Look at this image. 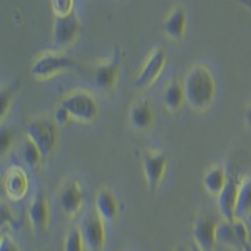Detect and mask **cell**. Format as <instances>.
I'll return each mask as SVG.
<instances>
[{"mask_svg": "<svg viewBox=\"0 0 251 251\" xmlns=\"http://www.w3.org/2000/svg\"><path fill=\"white\" fill-rule=\"evenodd\" d=\"M183 86L186 102L189 107L200 112L211 107L214 97H216V82H214V77L208 67L201 66V64L193 66L186 74Z\"/></svg>", "mask_w": 251, "mask_h": 251, "instance_id": "1", "label": "cell"}, {"mask_svg": "<svg viewBox=\"0 0 251 251\" xmlns=\"http://www.w3.org/2000/svg\"><path fill=\"white\" fill-rule=\"evenodd\" d=\"M60 106L71 112L72 119L79 123H92L99 116V104L97 99L87 91H72L62 97Z\"/></svg>", "mask_w": 251, "mask_h": 251, "instance_id": "2", "label": "cell"}, {"mask_svg": "<svg viewBox=\"0 0 251 251\" xmlns=\"http://www.w3.org/2000/svg\"><path fill=\"white\" fill-rule=\"evenodd\" d=\"M25 137L42 151L44 157H47L57 146V124L46 117H35L25 126Z\"/></svg>", "mask_w": 251, "mask_h": 251, "instance_id": "3", "label": "cell"}, {"mask_svg": "<svg viewBox=\"0 0 251 251\" xmlns=\"http://www.w3.org/2000/svg\"><path fill=\"white\" fill-rule=\"evenodd\" d=\"M77 62L62 52H44L30 66V74L35 79H50L67 69H77Z\"/></svg>", "mask_w": 251, "mask_h": 251, "instance_id": "4", "label": "cell"}, {"mask_svg": "<svg viewBox=\"0 0 251 251\" xmlns=\"http://www.w3.org/2000/svg\"><path fill=\"white\" fill-rule=\"evenodd\" d=\"M139 154L146 184L149 191H156L163 183L166 169H168V156L161 151H152V149H143Z\"/></svg>", "mask_w": 251, "mask_h": 251, "instance_id": "5", "label": "cell"}, {"mask_svg": "<svg viewBox=\"0 0 251 251\" xmlns=\"http://www.w3.org/2000/svg\"><path fill=\"white\" fill-rule=\"evenodd\" d=\"M80 34V22L75 14L67 15V17L54 19V27H52V49L55 52H60L64 49L71 47L77 40Z\"/></svg>", "mask_w": 251, "mask_h": 251, "instance_id": "6", "label": "cell"}, {"mask_svg": "<svg viewBox=\"0 0 251 251\" xmlns=\"http://www.w3.org/2000/svg\"><path fill=\"white\" fill-rule=\"evenodd\" d=\"M79 229L82 233L87 251H104L107 236H106V226H104V221L99 214L96 211L87 213L82 218V221H80Z\"/></svg>", "mask_w": 251, "mask_h": 251, "instance_id": "7", "label": "cell"}, {"mask_svg": "<svg viewBox=\"0 0 251 251\" xmlns=\"http://www.w3.org/2000/svg\"><path fill=\"white\" fill-rule=\"evenodd\" d=\"M166 66V52L163 49H154L151 54L146 57L143 67L139 69L136 79H134V87L136 89H146L156 82L159 79L161 72L164 71Z\"/></svg>", "mask_w": 251, "mask_h": 251, "instance_id": "8", "label": "cell"}, {"mask_svg": "<svg viewBox=\"0 0 251 251\" xmlns=\"http://www.w3.org/2000/svg\"><path fill=\"white\" fill-rule=\"evenodd\" d=\"M240 183L241 179L238 177L236 173H231L228 177L225 189L218 196V209L223 218V221L233 223L236 220V203H238V193H240Z\"/></svg>", "mask_w": 251, "mask_h": 251, "instance_id": "9", "label": "cell"}, {"mask_svg": "<svg viewBox=\"0 0 251 251\" xmlns=\"http://www.w3.org/2000/svg\"><path fill=\"white\" fill-rule=\"evenodd\" d=\"M218 226H220V223L209 216H201L193 223L191 236L201 251H214V246L218 243Z\"/></svg>", "mask_w": 251, "mask_h": 251, "instance_id": "10", "label": "cell"}, {"mask_svg": "<svg viewBox=\"0 0 251 251\" xmlns=\"http://www.w3.org/2000/svg\"><path fill=\"white\" fill-rule=\"evenodd\" d=\"M57 203L60 206L64 213L67 216H75L84 204V193H82V186L77 179H67L62 184L57 196Z\"/></svg>", "mask_w": 251, "mask_h": 251, "instance_id": "11", "label": "cell"}, {"mask_svg": "<svg viewBox=\"0 0 251 251\" xmlns=\"http://www.w3.org/2000/svg\"><path fill=\"white\" fill-rule=\"evenodd\" d=\"M3 193L10 201H20L29 193V176L19 166H12L3 174Z\"/></svg>", "mask_w": 251, "mask_h": 251, "instance_id": "12", "label": "cell"}, {"mask_svg": "<svg viewBox=\"0 0 251 251\" xmlns=\"http://www.w3.org/2000/svg\"><path fill=\"white\" fill-rule=\"evenodd\" d=\"M119 66H121V54L119 49H116V54L112 55L107 62H102L94 69V84L100 91L109 92L112 91L117 82L119 75Z\"/></svg>", "mask_w": 251, "mask_h": 251, "instance_id": "13", "label": "cell"}, {"mask_svg": "<svg viewBox=\"0 0 251 251\" xmlns=\"http://www.w3.org/2000/svg\"><path fill=\"white\" fill-rule=\"evenodd\" d=\"M29 221L35 233H44L49 228V220H50V206L46 194L37 193V196L32 200L29 206Z\"/></svg>", "mask_w": 251, "mask_h": 251, "instance_id": "14", "label": "cell"}, {"mask_svg": "<svg viewBox=\"0 0 251 251\" xmlns=\"http://www.w3.org/2000/svg\"><path fill=\"white\" fill-rule=\"evenodd\" d=\"M94 208L96 213L102 218L104 223L114 221L119 214V203H117V198L114 191H111L109 188H100L96 193L94 198Z\"/></svg>", "mask_w": 251, "mask_h": 251, "instance_id": "15", "label": "cell"}, {"mask_svg": "<svg viewBox=\"0 0 251 251\" xmlns=\"http://www.w3.org/2000/svg\"><path fill=\"white\" fill-rule=\"evenodd\" d=\"M186 24H188V15L183 7H174V9L166 15L163 22V32L166 37L173 40H181L184 37Z\"/></svg>", "mask_w": 251, "mask_h": 251, "instance_id": "16", "label": "cell"}, {"mask_svg": "<svg viewBox=\"0 0 251 251\" xmlns=\"http://www.w3.org/2000/svg\"><path fill=\"white\" fill-rule=\"evenodd\" d=\"M229 174L226 173V168L223 164L213 166L211 169L204 173L203 176V188L206 189V193H209L211 196H220L221 191L225 189L226 183H228Z\"/></svg>", "mask_w": 251, "mask_h": 251, "instance_id": "17", "label": "cell"}, {"mask_svg": "<svg viewBox=\"0 0 251 251\" xmlns=\"http://www.w3.org/2000/svg\"><path fill=\"white\" fill-rule=\"evenodd\" d=\"M129 123H131L132 129L136 131H146L154 123V114L152 109L146 100H139V102L132 104L131 111H129Z\"/></svg>", "mask_w": 251, "mask_h": 251, "instance_id": "18", "label": "cell"}, {"mask_svg": "<svg viewBox=\"0 0 251 251\" xmlns=\"http://www.w3.org/2000/svg\"><path fill=\"white\" fill-rule=\"evenodd\" d=\"M163 100L164 106L168 111H179L183 107V104L186 102V94H184V86L177 80H173V82L168 84V87L164 89L163 92Z\"/></svg>", "mask_w": 251, "mask_h": 251, "instance_id": "19", "label": "cell"}, {"mask_svg": "<svg viewBox=\"0 0 251 251\" xmlns=\"http://www.w3.org/2000/svg\"><path fill=\"white\" fill-rule=\"evenodd\" d=\"M251 218V177H245L240 183L236 203V220L248 221Z\"/></svg>", "mask_w": 251, "mask_h": 251, "instance_id": "20", "label": "cell"}, {"mask_svg": "<svg viewBox=\"0 0 251 251\" xmlns=\"http://www.w3.org/2000/svg\"><path fill=\"white\" fill-rule=\"evenodd\" d=\"M216 240L221 245H226L229 248L236 250V251H243L241 243L238 240L236 231H234V225L229 221H221L220 226H218V233H216Z\"/></svg>", "mask_w": 251, "mask_h": 251, "instance_id": "21", "label": "cell"}, {"mask_svg": "<svg viewBox=\"0 0 251 251\" xmlns=\"http://www.w3.org/2000/svg\"><path fill=\"white\" fill-rule=\"evenodd\" d=\"M22 152H24V161H25V164L29 166L32 169H40V166L44 163V154L42 151L35 146L32 141L25 139V143H24V148H22Z\"/></svg>", "mask_w": 251, "mask_h": 251, "instance_id": "22", "label": "cell"}, {"mask_svg": "<svg viewBox=\"0 0 251 251\" xmlns=\"http://www.w3.org/2000/svg\"><path fill=\"white\" fill-rule=\"evenodd\" d=\"M64 251H86V243H84L79 226L69 229L66 240H64Z\"/></svg>", "mask_w": 251, "mask_h": 251, "instance_id": "23", "label": "cell"}, {"mask_svg": "<svg viewBox=\"0 0 251 251\" xmlns=\"http://www.w3.org/2000/svg\"><path fill=\"white\" fill-rule=\"evenodd\" d=\"M52 12H54V17H67V15L75 14L74 12V2L72 0H52L50 2Z\"/></svg>", "mask_w": 251, "mask_h": 251, "instance_id": "24", "label": "cell"}, {"mask_svg": "<svg viewBox=\"0 0 251 251\" xmlns=\"http://www.w3.org/2000/svg\"><path fill=\"white\" fill-rule=\"evenodd\" d=\"M12 99H14V87H3L2 92H0V117H2V121L9 114Z\"/></svg>", "mask_w": 251, "mask_h": 251, "instance_id": "25", "label": "cell"}, {"mask_svg": "<svg viewBox=\"0 0 251 251\" xmlns=\"http://www.w3.org/2000/svg\"><path fill=\"white\" fill-rule=\"evenodd\" d=\"M12 143H14V131L12 129H2V132H0V152L2 154L9 152Z\"/></svg>", "mask_w": 251, "mask_h": 251, "instance_id": "26", "label": "cell"}, {"mask_svg": "<svg viewBox=\"0 0 251 251\" xmlns=\"http://www.w3.org/2000/svg\"><path fill=\"white\" fill-rule=\"evenodd\" d=\"M71 121H72L71 112H69L64 106H60V104H59L57 109L54 111V123L57 124V126H60V127H62V126L69 124Z\"/></svg>", "mask_w": 251, "mask_h": 251, "instance_id": "27", "label": "cell"}, {"mask_svg": "<svg viewBox=\"0 0 251 251\" xmlns=\"http://www.w3.org/2000/svg\"><path fill=\"white\" fill-rule=\"evenodd\" d=\"M0 251H20V248L9 234H2V238H0Z\"/></svg>", "mask_w": 251, "mask_h": 251, "instance_id": "28", "label": "cell"}, {"mask_svg": "<svg viewBox=\"0 0 251 251\" xmlns=\"http://www.w3.org/2000/svg\"><path fill=\"white\" fill-rule=\"evenodd\" d=\"M12 223V214H10V209L7 206L2 204V228H5V225L9 226Z\"/></svg>", "mask_w": 251, "mask_h": 251, "instance_id": "29", "label": "cell"}, {"mask_svg": "<svg viewBox=\"0 0 251 251\" xmlns=\"http://www.w3.org/2000/svg\"><path fill=\"white\" fill-rule=\"evenodd\" d=\"M245 123H246V126H248V127L251 129V102H250V106H248V109H246Z\"/></svg>", "mask_w": 251, "mask_h": 251, "instance_id": "30", "label": "cell"}, {"mask_svg": "<svg viewBox=\"0 0 251 251\" xmlns=\"http://www.w3.org/2000/svg\"><path fill=\"white\" fill-rule=\"evenodd\" d=\"M189 251H201L200 248H198V245L194 241H191V245H189Z\"/></svg>", "mask_w": 251, "mask_h": 251, "instance_id": "31", "label": "cell"}, {"mask_svg": "<svg viewBox=\"0 0 251 251\" xmlns=\"http://www.w3.org/2000/svg\"><path fill=\"white\" fill-rule=\"evenodd\" d=\"M243 5H245L246 7V9H248V10H251V0H243Z\"/></svg>", "mask_w": 251, "mask_h": 251, "instance_id": "32", "label": "cell"}, {"mask_svg": "<svg viewBox=\"0 0 251 251\" xmlns=\"http://www.w3.org/2000/svg\"><path fill=\"white\" fill-rule=\"evenodd\" d=\"M171 251H189V248H184V246H176V248H173Z\"/></svg>", "mask_w": 251, "mask_h": 251, "instance_id": "33", "label": "cell"}, {"mask_svg": "<svg viewBox=\"0 0 251 251\" xmlns=\"http://www.w3.org/2000/svg\"><path fill=\"white\" fill-rule=\"evenodd\" d=\"M246 225H248V228H251V218H250L248 221H246Z\"/></svg>", "mask_w": 251, "mask_h": 251, "instance_id": "34", "label": "cell"}]
</instances>
